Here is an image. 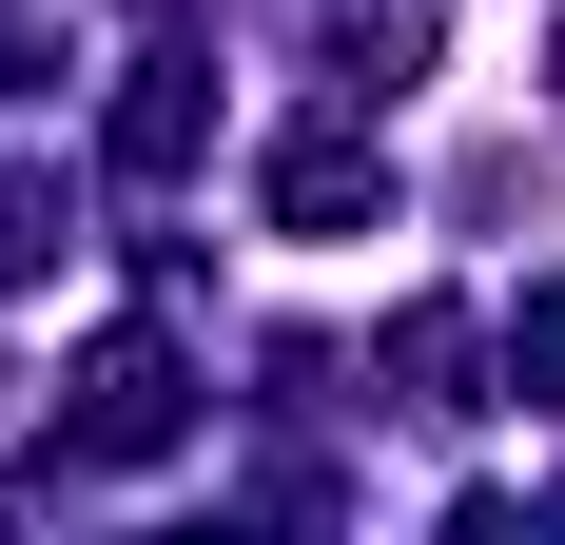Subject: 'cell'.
Returning a JSON list of instances; mask_svg holds the SVG:
<instances>
[{
    "mask_svg": "<svg viewBox=\"0 0 565 545\" xmlns=\"http://www.w3.org/2000/svg\"><path fill=\"white\" fill-rule=\"evenodd\" d=\"M274 215H292V234L391 215V157H371V137H292V157H274Z\"/></svg>",
    "mask_w": 565,
    "mask_h": 545,
    "instance_id": "7a4b0ae2",
    "label": "cell"
},
{
    "mask_svg": "<svg viewBox=\"0 0 565 545\" xmlns=\"http://www.w3.org/2000/svg\"><path fill=\"white\" fill-rule=\"evenodd\" d=\"M117 157H137V175H175V157H195V78H175V58L117 98Z\"/></svg>",
    "mask_w": 565,
    "mask_h": 545,
    "instance_id": "3957f363",
    "label": "cell"
},
{
    "mask_svg": "<svg viewBox=\"0 0 565 545\" xmlns=\"http://www.w3.org/2000/svg\"><path fill=\"white\" fill-rule=\"evenodd\" d=\"M78 448H117V468L175 448V351H157V331H117L98 371H78Z\"/></svg>",
    "mask_w": 565,
    "mask_h": 545,
    "instance_id": "6da1fadb",
    "label": "cell"
}]
</instances>
